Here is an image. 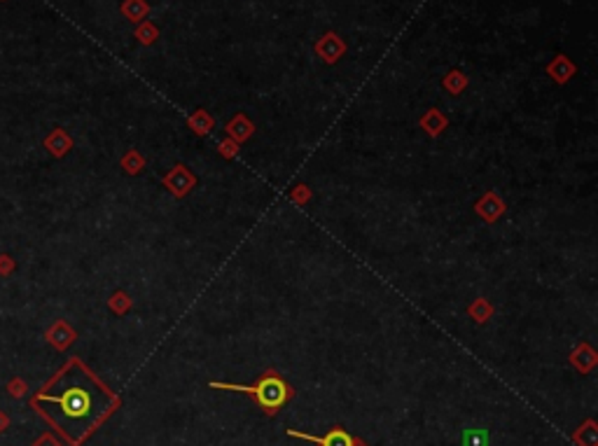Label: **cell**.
<instances>
[{
  "instance_id": "obj_1",
  "label": "cell",
  "mask_w": 598,
  "mask_h": 446,
  "mask_svg": "<svg viewBox=\"0 0 598 446\" xmlns=\"http://www.w3.org/2000/svg\"><path fill=\"white\" fill-rule=\"evenodd\" d=\"M40 402H50L59 407V423L66 428V433H82L96 416V393L84 381H70L59 395H38Z\"/></svg>"
},
{
  "instance_id": "obj_2",
  "label": "cell",
  "mask_w": 598,
  "mask_h": 446,
  "mask_svg": "<svg viewBox=\"0 0 598 446\" xmlns=\"http://www.w3.org/2000/svg\"><path fill=\"white\" fill-rule=\"evenodd\" d=\"M213 388H225V390H236V393H253L260 400V404L269 411L278 409L288 397V388L281 379L267 377L265 381H260L258 386H232V384H213Z\"/></svg>"
},
{
  "instance_id": "obj_3",
  "label": "cell",
  "mask_w": 598,
  "mask_h": 446,
  "mask_svg": "<svg viewBox=\"0 0 598 446\" xmlns=\"http://www.w3.org/2000/svg\"><path fill=\"white\" fill-rule=\"evenodd\" d=\"M290 435L301 437V440H311V442H316V444H321V446H353V440H350V437L344 433V430H339V428L330 430V435H325V437L299 435L297 430H290Z\"/></svg>"
},
{
  "instance_id": "obj_4",
  "label": "cell",
  "mask_w": 598,
  "mask_h": 446,
  "mask_svg": "<svg viewBox=\"0 0 598 446\" xmlns=\"http://www.w3.org/2000/svg\"><path fill=\"white\" fill-rule=\"evenodd\" d=\"M463 446H489V435L484 430H465Z\"/></svg>"
}]
</instances>
